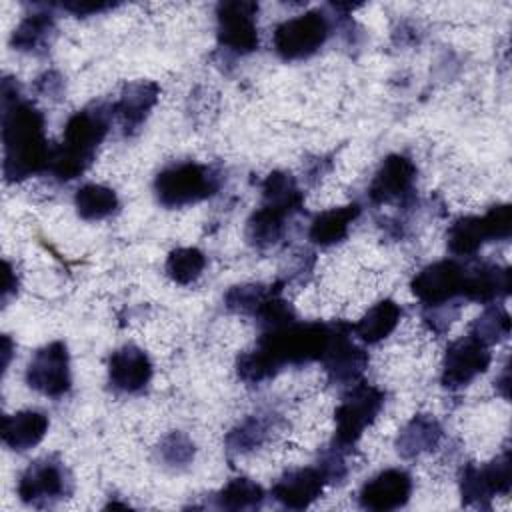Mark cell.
I'll return each mask as SVG.
<instances>
[{
    "mask_svg": "<svg viewBox=\"0 0 512 512\" xmlns=\"http://www.w3.org/2000/svg\"><path fill=\"white\" fill-rule=\"evenodd\" d=\"M2 172L8 182L26 180L46 170L50 146L44 132V116L30 102L20 100L18 84L2 80Z\"/></svg>",
    "mask_w": 512,
    "mask_h": 512,
    "instance_id": "cell-1",
    "label": "cell"
},
{
    "mask_svg": "<svg viewBox=\"0 0 512 512\" xmlns=\"http://www.w3.org/2000/svg\"><path fill=\"white\" fill-rule=\"evenodd\" d=\"M330 334L332 326L322 322H290L264 330L256 348L276 370H280L284 364L320 360L330 342Z\"/></svg>",
    "mask_w": 512,
    "mask_h": 512,
    "instance_id": "cell-2",
    "label": "cell"
},
{
    "mask_svg": "<svg viewBox=\"0 0 512 512\" xmlns=\"http://www.w3.org/2000/svg\"><path fill=\"white\" fill-rule=\"evenodd\" d=\"M220 186V176L204 164L182 162L164 168L154 180V192L162 206L182 208L210 198Z\"/></svg>",
    "mask_w": 512,
    "mask_h": 512,
    "instance_id": "cell-3",
    "label": "cell"
},
{
    "mask_svg": "<svg viewBox=\"0 0 512 512\" xmlns=\"http://www.w3.org/2000/svg\"><path fill=\"white\" fill-rule=\"evenodd\" d=\"M384 406V392L366 382H354L352 388L342 396L336 408V436L338 448H352L364 430L376 420Z\"/></svg>",
    "mask_w": 512,
    "mask_h": 512,
    "instance_id": "cell-4",
    "label": "cell"
},
{
    "mask_svg": "<svg viewBox=\"0 0 512 512\" xmlns=\"http://www.w3.org/2000/svg\"><path fill=\"white\" fill-rule=\"evenodd\" d=\"M330 24L320 10H308L280 22L274 30V50L282 60L312 56L328 38Z\"/></svg>",
    "mask_w": 512,
    "mask_h": 512,
    "instance_id": "cell-5",
    "label": "cell"
},
{
    "mask_svg": "<svg viewBox=\"0 0 512 512\" xmlns=\"http://www.w3.org/2000/svg\"><path fill=\"white\" fill-rule=\"evenodd\" d=\"M258 4L246 0L220 2L216 6V34L220 46L236 52L248 54L258 48V28H256Z\"/></svg>",
    "mask_w": 512,
    "mask_h": 512,
    "instance_id": "cell-6",
    "label": "cell"
},
{
    "mask_svg": "<svg viewBox=\"0 0 512 512\" xmlns=\"http://www.w3.org/2000/svg\"><path fill=\"white\" fill-rule=\"evenodd\" d=\"M490 360V346L486 342L474 334L462 336L446 348L440 380L452 390L468 386L476 376L488 370Z\"/></svg>",
    "mask_w": 512,
    "mask_h": 512,
    "instance_id": "cell-7",
    "label": "cell"
},
{
    "mask_svg": "<svg viewBox=\"0 0 512 512\" xmlns=\"http://www.w3.org/2000/svg\"><path fill=\"white\" fill-rule=\"evenodd\" d=\"M26 382L32 390L58 398L70 390V356L64 342L42 346L26 368Z\"/></svg>",
    "mask_w": 512,
    "mask_h": 512,
    "instance_id": "cell-8",
    "label": "cell"
},
{
    "mask_svg": "<svg viewBox=\"0 0 512 512\" xmlns=\"http://www.w3.org/2000/svg\"><path fill=\"white\" fill-rule=\"evenodd\" d=\"M464 274L466 268L456 260H440L424 266L414 276L410 288L422 304L430 308H440L462 296Z\"/></svg>",
    "mask_w": 512,
    "mask_h": 512,
    "instance_id": "cell-9",
    "label": "cell"
},
{
    "mask_svg": "<svg viewBox=\"0 0 512 512\" xmlns=\"http://www.w3.org/2000/svg\"><path fill=\"white\" fill-rule=\"evenodd\" d=\"M352 326L346 322L332 324L330 342L320 362L332 382L354 384L368 366V354L352 338Z\"/></svg>",
    "mask_w": 512,
    "mask_h": 512,
    "instance_id": "cell-10",
    "label": "cell"
},
{
    "mask_svg": "<svg viewBox=\"0 0 512 512\" xmlns=\"http://www.w3.org/2000/svg\"><path fill=\"white\" fill-rule=\"evenodd\" d=\"M70 478L64 466L52 458L32 462L18 480V496L24 504L46 506L64 498L70 490Z\"/></svg>",
    "mask_w": 512,
    "mask_h": 512,
    "instance_id": "cell-11",
    "label": "cell"
},
{
    "mask_svg": "<svg viewBox=\"0 0 512 512\" xmlns=\"http://www.w3.org/2000/svg\"><path fill=\"white\" fill-rule=\"evenodd\" d=\"M110 116L112 112H106L104 106L74 112L64 126V142L60 146L92 164L98 144L108 134Z\"/></svg>",
    "mask_w": 512,
    "mask_h": 512,
    "instance_id": "cell-12",
    "label": "cell"
},
{
    "mask_svg": "<svg viewBox=\"0 0 512 512\" xmlns=\"http://www.w3.org/2000/svg\"><path fill=\"white\" fill-rule=\"evenodd\" d=\"M416 180V166L404 154H390L382 160L376 170L368 196L374 204H388L394 200H402L410 194L412 184Z\"/></svg>",
    "mask_w": 512,
    "mask_h": 512,
    "instance_id": "cell-13",
    "label": "cell"
},
{
    "mask_svg": "<svg viewBox=\"0 0 512 512\" xmlns=\"http://www.w3.org/2000/svg\"><path fill=\"white\" fill-rule=\"evenodd\" d=\"M410 494H412L410 474L400 468H388L376 474L372 480H368L362 486L358 494V502L366 510L386 512V510L404 506Z\"/></svg>",
    "mask_w": 512,
    "mask_h": 512,
    "instance_id": "cell-14",
    "label": "cell"
},
{
    "mask_svg": "<svg viewBox=\"0 0 512 512\" xmlns=\"http://www.w3.org/2000/svg\"><path fill=\"white\" fill-rule=\"evenodd\" d=\"M152 378V362L144 350L126 344L112 352L108 360V380L114 390L136 394L146 388Z\"/></svg>",
    "mask_w": 512,
    "mask_h": 512,
    "instance_id": "cell-15",
    "label": "cell"
},
{
    "mask_svg": "<svg viewBox=\"0 0 512 512\" xmlns=\"http://www.w3.org/2000/svg\"><path fill=\"white\" fill-rule=\"evenodd\" d=\"M326 478L320 468H296L286 472L272 488L274 500L290 510H304L320 498Z\"/></svg>",
    "mask_w": 512,
    "mask_h": 512,
    "instance_id": "cell-16",
    "label": "cell"
},
{
    "mask_svg": "<svg viewBox=\"0 0 512 512\" xmlns=\"http://www.w3.org/2000/svg\"><path fill=\"white\" fill-rule=\"evenodd\" d=\"M160 96V88L156 82L150 80H140L128 84L118 102L112 106L114 114L120 118V124L126 134L138 130L142 122L148 118L150 110L156 106Z\"/></svg>",
    "mask_w": 512,
    "mask_h": 512,
    "instance_id": "cell-17",
    "label": "cell"
},
{
    "mask_svg": "<svg viewBox=\"0 0 512 512\" xmlns=\"http://www.w3.org/2000/svg\"><path fill=\"white\" fill-rule=\"evenodd\" d=\"M510 270L498 264H478L472 268H466L464 274V286H462V296L466 300L474 302H494L510 292Z\"/></svg>",
    "mask_w": 512,
    "mask_h": 512,
    "instance_id": "cell-18",
    "label": "cell"
},
{
    "mask_svg": "<svg viewBox=\"0 0 512 512\" xmlns=\"http://www.w3.org/2000/svg\"><path fill=\"white\" fill-rule=\"evenodd\" d=\"M48 416L38 410H20L16 414L4 416L2 420V440L8 448L24 452L42 442L48 432Z\"/></svg>",
    "mask_w": 512,
    "mask_h": 512,
    "instance_id": "cell-19",
    "label": "cell"
},
{
    "mask_svg": "<svg viewBox=\"0 0 512 512\" xmlns=\"http://www.w3.org/2000/svg\"><path fill=\"white\" fill-rule=\"evenodd\" d=\"M442 440V426L428 414L414 416L398 434L396 448L402 458H416L434 450Z\"/></svg>",
    "mask_w": 512,
    "mask_h": 512,
    "instance_id": "cell-20",
    "label": "cell"
},
{
    "mask_svg": "<svg viewBox=\"0 0 512 512\" xmlns=\"http://www.w3.org/2000/svg\"><path fill=\"white\" fill-rule=\"evenodd\" d=\"M358 216H360L358 204H346V206L324 210L316 214V218L312 220L308 236L314 244L332 246L336 242H342L348 236V230Z\"/></svg>",
    "mask_w": 512,
    "mask_h": 512,
    "instance_id": "cell-21",
    "label": "cell"
},
{
    "mask_svg": "<svg viewBox=\"0 0 512 512\" xmlns=\"http://www.w3.org/2000/svg\"><path fill=\"white\" fill-rule=\"evenodd\" d=\"M402 316L400 306L394 300H380L352 326V332L366 344H376L392 334Z\"/></svg>",
    "mask_w": 512,
    "mask_h": 512,
    "instance_id": "cell-22",
    "label": "cell"
},
{
    "mask_svg": "<svg viewBox=\"0 0 512 512\" xmlns=\"http://www.w3.org/2000/svg\"><path fill=\"white\" fill-rule=\"evenodd\" d=\"M264 206H270L286 216L298 212L304 202V194L298 188L296 180L288 172H270L262 182Z\"/></svg>",
    "mask_w": 512,
    "mask_h": 512,
    "instance_id": "cell-23",
    "label": "cell"
},
{
    "mask_svg": "<svg viewBox=\"0 0 512 512\" xmlns=\"http://www.w3.org/2000/svg\"><path fill=\"white\" fill-rule=\"evenodd\" d=\"M448 250L456 256H472L486 242H490V234L484 222V216H462L452 222L448 228Z\"/></svg>",
    "mask_w": 512,
    "mask_h": 512,
    "instance_id": "cell-24",
    "label": "cell"
},
{
    "mask_svg": "<svg viewBox=\"0 0 512 512\" xmlns=\"http://www.w3.org/2000/svg\"><path fill=\"white\" fill-rule=\"evenodd\" d=\"M118 196L112 188L102 184H84L76 190L74 206L84 220H102L118 210Z\"/></svg>",
    "mask_w": 512,
    "mask_h": 512,
    "instance_id": "cell-25",
    "label": "cell"
},
{
    "mask_svg": "<svg viewBox=\"0 0 512 512\" xmlns=\"http://www.w3.org/2000/svg\"><path fill=\"white\" fill-rule=\"evenodd\" d=\"M54 30V16L50 12L28 14L12 32V46L20 52H38L48 44Z\"/></svg>",
    "mask_w": 512,
    "mask_h": 512,
    "instance_id": "cell-26",
    "label": "cell"
},
{
    "mask_svg": "<svg viewBox=\"0 0 512 512\" xmlns=\"http://www.w3.org/2000/svg\"><path fill=\"white\" fill-rule=\"evenodd\" d=\"M284 220L286 214L270 206L258 208L246 222V240L256 248L274 246L284 234Z\"/></svg>",
    "mask_w": 512,
    "mask_h": 512,
    "instance_id": "cell-27",
    "label": "cell"
},
{
    "mask_svg": "<svg viewBox=\"0 0 512 512\" xmlns=\"http://www.w3.org/2000/svg\"><path fill=\"white\" fill-rule=\"evenodd\" d=\"M272 430V424L264 416H248L226 436V448L230 454H246L262 446Z\"/></svg>",
    "mask_w": 512,
    "mask_h": 512,
    "instance_id": "cell-28",
    "label": "cell"
},
{
    "mask_svg": "<svg viewBox=\"0 0 512 512\" xmlns=\"http://www.w3.org/2000/svg\"><path fill=\"white\" fill-rule=\"evenodd\" d=\"M204 268H206L204 252L192 246L172 250L166 260V274L170 276V280L182 286L196 282L204 272Z\"/></svg>",
    "mask_w": 512,
    "mask_h": 512,
    "instance_id": "cell-29",
    "label": "cell"
},
{
    "mask_svg": "<svg viewBox=\"0 0 512 512\" xmlns=\"http://www.w3.org/2000/svg\"><path fill=\"white\" fill-rule=\"evenodd\" d=\"M264 500V490L250 478H234L218 492V506L226 510H252Z\"/></svg>",
    "mask_w": 512,
    "mask_h": 512,
    "instance_id": "cell-30",
    "label": "cell"
},
{
    "mask_svg": "<svg viewBox=\"0 0 512 512\" xmlns=\"http://www.w3.org/2000/svg\"><path fill=\"white\" fill-rule=\"evenodd\" d=\"M470 334L480 338L482 342L496 344L510 334V316L502 306L486 308L472 324Z\"/></svg>",
    "mask_w": 512,
    "mask_h": 512,
    "instance_id": "cell-31",
    "label": "cell"
},
{
    "mask_svg": "<svg viewBox=\"0 0 512 512\" xmlns=\"http://www.w3.org/2000/svg\"><path fill=\"white\" fill-rule=\"evenodd\" d=\"M460 494H462L464 506H480V508L490 506V500L494 498V494L486 484L482 466H476V464L464 466L460 474Z\"/></svg>",
    "mask_w": 512,
    "mask_h": 512,
    "instance_id": "cell-32",
    "label": "cell"
},
{
    "mask_svg": "<svg viewBox=\"0 0 512 512\" xmlns=\"http://www.w3.org/2000/svg\"><path fill=\"white\" fill-rule=\"evenodd\" d=\"M272 286H264V284H240V286H232L226 296V308L236 312V314H248L254 316L256 310L260 308V304L264 302V298L270 294Z\"/></svg>",
    "mask_w": 512,
    "mask_h": 512,
    "instance_id": "cell-33",
    "label": "cell"
},
{
    "mask_svg": "<svg viewBox=\"0 0 512 512\" xmlns=\"http://www.w3.org/2000/svg\"><path fill=\"white\" fill-rule=\"evenodd\" d=\"M236 372H238L240 380H244L248 384H260V382L272 378L278 370L268 362V358L258 348H254V350L238 356Z\"/></svg>",
    "mask_w": 512,
    "mask_h": 512,
    "instance_id": "cell-34",
    "label": "cell"
},
{
    "mask_svg": "<svg viewBox=\"0 0 512 512\" xmlns=\"http://www.w3.org/2000/svg\"><path fill=\"white\" fill-rule=\"evenodd\" d=\"M482 474L486 478V484L490 492L496 494H508L512 486V460L510 452L506 450L504 454L496 456L492 462L482 466Z\"/></svg>",
    "mask_w": 512,
    "mask_h": 512,
    "instance_id": "cell-35",
    "label": "cell"
},
{
    "mask_svg": "<svg viewBox=\"0 0 512 512\" xmlns=\"http://www.w3.org/2000/svg\"><path fill=\"white\" fill-rule=\"evenodd\" d=\"M160 456L170 466H186L194 458V442L184 432H170L160 444Z\"/></svg>",
    "mask_w": 512,
    "mask_h": 512,
    "instance_id": "cell-36",
    "label": "cell"
},
{
    "mask_svg": "<svg viewBox=\"0 0 512 512\" xmlns=\"http://www.w3.org/2000/svg\"><path fill=\"white\" fill-rule=\"evenodd\" d=\"M484 222L490 240H506L512 232V208L508 204H496L484 214Z\"/></svg>",
    "mask_w": 512,
    "mask_h": 512,
    "instance_id": "cell-37",
    "label": "cell"
},
{
    "mask_svg": "<svg viewBox=\"0 0 512 512\" xmlns=\"http://www.w3.org/2000/svg\"><path fill=\"white\" fill-rule=\"evenodd\" d=\"M318 468H320V472L324 474L326 482H340V480L346 476V472H348L346 462H344V458H342V448H336V450L328 452V454L322 458V462H320Z\"/></svg>",
    "mask_w": 512,
    "mask_h": 512,
    "instance_id": "cell-38",
    "label": "cell"
},
{
    "mask_svg": "<svg viewBox=\"0 0 512 512\" xmlns=\"http://www.w3.org/2000/svg\"><path fill=\"white\" fill-rule=\"evenodd\" d=\"M114 4L110 2H100V0H72V2H64L62 8L76 14V16H88V14H98L104 12L108 8H112Z\"/></svg>",
    "mask_w": 512,
    "mask_h": 512,
    "instance_id": "cell-39",
    "label": "cell"
},
{
    "mask_svg": "<svg viewBox=\"0 0 512 512\" xmlns=\"http://www.w3.org/2000/svg\"><path fill=\"white\" fill-rule=\"evenodd\" d=\"M62 78L56 72H46L36 80V90L44 96H58L62 92Z\"/></svg>",
    "mask_w": 512,
    "mask_h": 512,
    "instance_id": "cell-40",
    "label": "cell"
},
{
    "mask_svg": "<svg viewBox=\"0 0 512 512\" xmlns=\"http://www.w3.org/2000/svg\"><path fill=\"white\" fill-rule=\"evenodd\" d=\"M16 276H14V270L10 266V262H4V284H2V302H8L10 294L16 292Z\"/></svg>",
    "mask_w": 512,
    "mask_h": 512,
    "instance_id": "cell-41",
    "label": "cell"
},
{
    "mask_svg": "<svg viewBox=\"0 0 512 512\" xmlns=\"http://www.w3.org/2000/svg\"><path fill=\"white\" fill-rule=\"evenodd\" d=\"M10 350H12L10 338H8V336H4V338H2V356H4V360H2V366H4V368L8 366V360H10Z\"/></svg>",
    "mask_w": 512,
    "mask_h": 512,
    "instance_id": "cell-42",
    "label": "cell"
}]
</instances>
